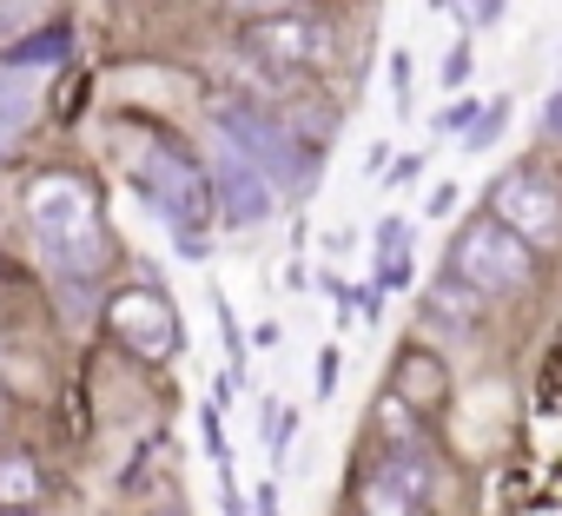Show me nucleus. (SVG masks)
Instances as JSON below:
<instances>
[{"label": "nucleus", "instance_id": "obj_1", "mask_svg": "<svg viewBox=\"0 0 562 516\" xmlns=\"http://www.w3.org/2000/svg\"><path fill=\"white\" fill-rule=\"evenodd\" d=\"M27 218H34V238L47 251V266H60L67 279H93L113 258V232L100 218V199L74 172H41L27 186Z\"/></svg>", "mask_w": 562, "mask_h": 516}, {"label": "nucleus", "instance_id": "obj_2", "mask_svg": "<svg viewBox=\"0 0 562 516\" xmlns=\"http://www.w3.org/2000/svg\"><path fill=\"white\" fill-rule=\"evenodd\" d=\"M126 166H133V186L153 199V212L172 225V232H205V212H212V179L192 166V153H179L172 139L159 133H133L126 139Z\"/></svg>", "mask_w": 562, "mask_h": 516}, {"label": "nucleus", "instance_id": "obj_3", "mask_svg": "<svg viewBox=\"0 0 562 516\" xmlns=\"http://www.w3.org/2000/svg\"><path fill=\"white\" fill-rule=\"evenodd\" d=\"M450 272H457L470 292H483V299H516V292L536 285V245L516 238L496 212H483V218H470V225L457 232Z\"/></svg>", "mask_w": 562, "mask_h": 516}, {"label": "nucleus", "instance_id": "obj_4", "mask_svg": "<svg viewBox=\"0 0 562 516\" xmlns=\"http://www.w3.org/2000/svg\"><path fill=\"white\" fill-rule=\"evenodd\" d=\"M212 133H225L278 192H312V179H318V153H299V133L285 126V120H271V113H258L251 100H218L212 106Z\"/></svg>", "mask_w": 562, "mask_h": 516}, {"label": "nucleus", "instance_id": "obj_5", "mask_svg": "<svg viewBox=\"0 0 562 516\" xmlns=\"http://www.w3.org/2000/svg\"><path fill=\"white\" fill-rule=\"evenodd\" d=\"M205 153H212V172H205V179H212V205L225 212V225H265V218L278 212V186H271L225 133H212Z\"/></svg>", "mask_w": 562, "mask_h": 516}, {"label": "nucleus", "instance_id": "obj_6", "mask_svg": "<svg viewBox=\"0 0 562 516\" xmlns=\"http://www.w3.org/2000/svg\"><path fill=\"white\" fill-rule=\"evenodd\" d=\"M490 212H496L516 238H529L536 251H542V245H562V199H555V186L536 179V172H503V179H490Z\"/></svg>", "mask_w": 562, "mask_h": 516}, {"label": "nucleus", "instance_id": "obj_7", "mask_svg": "<svg viewBox=\"0 0 562 516\" xmlns=\"http://www.w3.org/2000/svg\"><path fill=\"white\" fill-rule=\"evenodd\" d=\"M106 325H113V338L126 345V351H139V358H172L179 351V312L166 305V292H120L113 305H106Z\"/></svg>", "mask_w": 562, "mask_h": 516}, {"label": "nucleus", "instance_id": "obj_8", "mask_svg": "<svg viewBox=\"0 0 562 516\" xmlns=\"http://www.w3.org/2000/svg\"><path fill=\"white\" fill-rule=\"evenodd\" d=\"M251 54L265 67H318L331 54V27L325 21H299V14H278L251 27Z\"/></svg>", "mask_w": 562, "mask_h": 516}, {"label": "nucleus", "instance_id": "obj_9", "mask_svg": "<svg viewBox=\"0 0 562 516\" xmlns=\"http://www.w3.org/2000/svg\"><path fill=\"white\" fill-rule=\"evenodd\" d=\"M34 106H41V67L8 60V67H0V153L21 139V126L34 120Z\"/></svg>", "mask_w": 562, "mask_h": 516}, {"label": "nucleus", "instance_id": "obj_10", "mask_svg": "<svg viewBox=\"0 0 562 516\" xmlns=\"http://www.w3.org/2000/svg\"><path fill=\"white\" fill-rule=\"evenodd\" d=\"M371 476H384V483H397V490H411V496H437V470H430V457L417 450V444H397V450H384V463L371 470Z\"/></svg>", "mask_w": 562, "mask_h": 516}, {"label": "nucleus", "instance_id": "obj_11", "mask_svg": "<svg viewBox=\"0 0 562 516\" xmlns=\"http://www.w3.org/2000/svg\"><path fill=\"white\" fill-rule=\"evenodd\" d=\"M41 503V470L21 450H0V509H34Z\"/></svg>", "mask_w": 562, "mask_h": 516}, {"label": "nucleus", "instance_id": "obj_12", "mask_svg": "<svg viewBox=\"0 0 562 516\" xmlns=\"http://www.w3.org/2000/svg\"><path fill=\"white\" fill-rule=\"evenodd\" d=\"M364 516H430V503L397 490V483H384V476H371L364 483Z\"/></svg>", "mask_w": 562, "mask_h": 516}, {"label": "nucleus", "instance_id": "obj_13", "mask_svg": "<svg viewBox=\"0 0 562 516\" xmlns=\"http://www.w3.org/2000/svg\"><path fill=\"white\" fill-rule=\"evenodd\" d=\"M325 292H331L338 318H351V312H378V285H345L338 272H325Z\"/></svg>", "mask_w": 562, "mask_h": 516}, {"label": "nucleus", "instance_id": "obj_14", "mask_svg": "<svg viewBox=\"0 0 562 516\" xmlns=\"http://www.w3.org/2000/svg\"><path fill=\"white\" fill-rule=\"evenodd\" d=\"M503 120H509V106H483V113H476V126L463 133V153H490V146H496V133H503Z\"/></svg>", "mask_w": 562, "mask_h": 516}, {"label": "nucleus", "instance_id": "obj_15", "mask_svg": "<svg viewBox=\"0 0 562 516\" xmlns=\"http://www.w3.org/2000/svg\"><path fill=\"white\" fill-rule=\"evenodd\" d=\"M41 14H47V0H0V41L21 34V27H34Z\"/></svg>", "mask_w": 562, "mask_h": 516}, {"label": "nucleus", "instance_id": "obj_16", "mask_svg": "<svg viewBox=\"0 0 562 516\" xmlns=\"http://www.w3.org/2000/svg\"><path fill=\"white\" fill-rule=\"evenodd\" d=\"M60 54H67V34H60V27H47L41 41H21V54H14V60H27V67H54Z\"/></svg>", "mask_w": 562, "mask_h": 516}, {"label": "nucleus", "instance_id": "obj_17", "mask_svg": "<svg viewBox=\"0 0 562 516\" xmlns=\"http://www.w3.org/2000/svg\"><path fill=\"white\" fill-rule=\"evenodd\" d=\"M378 258H384V266L411 258V225H404V218H384V225H378Z\"/></svg>", "mask_w": 562, "mask_h": 516}, {"label": "nucleus", "instance_id": "obj_18", "mask_svg": "<svg viewBox=\"0 0 562 516\" xmlns=\"http://www.w3.org/2000/svg\"><path fill=\"white\" fill-rule=\"evenodd\" d=\"M199 437H205V457H212L218 470H232V450H225V430H218V404L199 411Z\"/></svg>", "mask_w": 562, "mask_h": 516}, {"label": "nucleus", "instance_id": "obj_19", "mask_svg": "<svg viewBox=\"0 0 562 516\" xmlns=\"http://www.w3.org/2000/svg\"><path fill=\"white\" fill-rule=\"evenodd\" d=\"M411 87H417V60L397 47V54H391V100H397V113L411 106Z\"/></svg>", "mask_w": 562, "mask_h": 516}, {"label": "nucleus", "instance_id": "obj_20", "mask_svg": "<svg viewBox=\"0 0 562 516\" xmlns=\"http://www.w3.org/2000/svg\"><path fill=\"white\" fill-rule=\"evenodd\" d=\"M292 430H299V411H278V417H271V463L292 457Z\"/></svg>", "mask_w": 562, "mask_h": 516}, {"label": "nucleus", "instance_id": "obj_21", "mask_svg": "<svg viewBox=\"0 0 562 516\" xmlns=\"http://www.w3.org/2000/svg\"><path fill=\"white\" fill-rule=\"evenodd\" d=\"M476 113H483V106L457 100V106H443V113H437V126H430V133H470V126H476Z\"/></svg>", "mask_w": 562, "mask_h": 516}, {"label": "nucleus", "instance_id": "obj_22", "mask_svg": "<svg viewBox=\"0 0 562 516\" xmlns=\"http://www.w3.org/2000/svg\"><path fill=\"white\" fill-rule=\"evenodd\" d=\"M463 80H470V41H457V47H450V54H443V87H450V93H457V87H463Z\"/></svg>", "mask_w": 562, "mask_h": 516}, {"label": "nucleus", "instance_id": "obj_23", "mask_svg": "<svg viewBox=\"0 0 562 516\" xmlns=\"http://www.w3.org/2000/svg\"><path fill=\"white\" fill-rule=\"evenodd\" d=\"M218 503H225V516H251L245 496H238V483H232V470H218Z\"/></svg>", "mask_w": 562, "mask_h": 516}, {"label": "nucleus", "instance_id": "obj_24", "mask_svg": "<svg viewBox=\"0 0 562 516\" xmlns=\"http://www.w3.org/2000/svg\"><path fill=\"white\" fill-rule=\"evenodd\" d=\"M251 516H285V509H278V483H258L251 490Z\"/></svg>", "mask_w": 562, "mask_h": 516}, {"label": "nucleus", "instance_id": "obj_25", "mask_svg": "<svg viewBox=\"0 0 562 516\" xmlns=\"http://www.w3.org/2000/svg\"><path fill=\"white\" fill-rule=\"evenodd\" d=\"M411 179H424V153H404V159L391 166V186H411Z\"/></svg>", "mask_w": 562, "mask_h": 516}, {"label": "nucleus", "instance_id": "obj_26", "mask_svg": "<svg viewBox=\"0 0 562 516\" xmlns=\"http://www.w3.org/2000/svg\"><path fill=\"white\" fill-rule=\"evenodd\" d=\"M172 245H179V258H205V251H212L205 232H172Z\"/></svg>", "mask_w": 562, "mask_h": 516}, {"label": "nucleus", "instance_id": "obj_27", "mask_svg": "<svg viewBox=\"0 0 562 516\" xmlns=\"http://www.w3.org/2000/svg\"><path fill=\"white\" fill-rule=\"evenodd\" d=\"M450 205H457V179H450V186H437V192H430V205H424V212H430V218H443V212H450Z\"/></svg>", "mask_w": 562, "mask_h": 516}, {"label": "nucleus", "instance_id": "obj_28", "mask_svg": "<svg viewBox=\"0 0 562 516\" xmlns=\"http://www.w3.org/2000/svg\"><path fill=\"white\" fill-rule=\"evenodd\" d=\"M542 133H555V139H562V87H555V93H549V106H542Z\"/></svg>", "mask_w": 562, "mask_h": 516}, {"label": "nucleus", "instance_id": "obj_29", "mask_svg": "<svg viewBox=\"0 0 562 516\" xmlns=\"http://www.w3.org/2000/svg\"><path fill=\"white\" fill-rule=\"evenodd\" d=\"M331 384H338V351H325V358H318V391L331 397Z\"/></svg>", "mask_w": 562, "mask_h": 516}, {"label": "nucleus", "instance_id": "obj_30", "mask_svg": "<svg viewBox=\"0 0 562 516\" xmlns=\"http://www.w3.org/2000/svg\"><path fill=\"white\" fill-rule=\"evenodd\" d=\"M0 516H34V509H0Z\"/></svg>", "mask_w": 562, "mask_h": 516}, {"label": "nucleus", "instance_id": "obj_31", "mask_svg": "<svg viewBox=\"0 0 562 516\" xmlns=\"http://www.w3.org/2000/svg\"><path fill=\"white\" fill-rule=\"evenodd\" d=\"M238 8H245V0H238ZM251 8H271V0H251Z\"/></svg>", "mask_w": 562, "mask_h": 516}]
</instances>
